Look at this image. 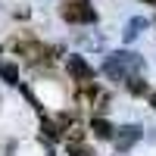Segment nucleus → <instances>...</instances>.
Here are the masks:
<instances>
[{
  "mask_svg": "<svg viewBox=\"0 0 156 156\" xmlns=\"http://www.w3.org/2000/svg\"><path fill=\"white\" fill-rule=\"evenodd\" d=\"M0 78H3L6 84H19V66H12V62H0Z\"/></svg>",
  "mask_w": 156,
  "mask_h": 156,
  "instance_id": "obj_9",
  "label": "nucleus"
},
{
  "mask_svg": "<svg viewBox=\"0 0 156 156\" xmlns=\"http://www.w3.org/2000/svg\"><path fill=\"white\" fill-rule=\"evenodd\" d=\"M12 50H16V53H19L25 62H31V66H37L41 59L50 56V50H47L41 41H34L31 34H22V37L16 34V37H12Z\"/></svg>",
  "mask_w": 156,
  "mask_h": 156,
  "instance_id": "obj_3",
  "label": "nucleus"
},
{
  "mask_svg": "<svg viewBox=\"0 0 156 156\" xmlns=\"http://www.w3.org/2000/svg\"><path fill=\"white\" fill-rule=\"evenodd\" d=\"M150 106L156 109V90H153V94H150Z\"/></svg>",
  "mask_w": 156,
  "mask_h": 156,
  "instance_id": "obj_13",
  "label": "nucleus"
},
{
  "mask_svg": "<svg viewBox=\"0 0 156 156\" xmlns=\"http://www.w3.org/2000/svg\"><path fill=\"white\" fill-rule=\"evenodd\" d=\"M137 137H140V128H137V125H125V128H119V137H115V147H119V153H125Z\"/></svg>",
  "mask_w": 156,
  "mask_h": 156,
  "instance_id": "obj_5",
  "label": "nucleus"
},
{
  "mask_svg": "<svg viewBox=\"0 0 156 156\" xmlns=\"http://www.w3.org/2000/svg\"><path fill=\"white\" fill-rule=\"evenodd\" d=\"M90 131H94L100 140H112V137H115V128H112L106 119H100V115H97L94 122H90Z\"/></svg>",
  "mask_w": 156,
  "mask_h": 156,
  "instance_id": "obj_7",
  "label": "nucleus"
},
{
  "mask_svg": "<svg viewBox=\"0 0 156 156\" xmlns=\"http://www.w3.org/2000/svg\"><path fill=\"white\" fill-rule=\"evenodd\" d=\"M128 90H131L134 97H140V94H147V81L140 75H134V78H128Z\"/></svg>",
  "mask_w": 156,
  "mask_h": 156,
  "instance_id": "obj_11",
  "label": "nucleus"
},
{
  "mask_svg": "<svg viewBox=\"0 0 156 156\" xmlns=\"http://www.w3.org/2000/svg\"><path fill=\"white\" fill-rule=\"evenodd\" d=\"M66 140H69V144H81V140H84V128L78 125V122H72L66 128Z\"/></svg>",
  "mask_w": 156,
  "mask_h": 156,
  "instance_id": "obj_10",
  "label": "nucleus"
},
{
  "mask_svg": "<svg viewBox=\"0 0 156 156\" xmlns=\"http://www.w3.org/2000/svg\"><path fill=\"white\" fill-rule=\"evenodd\" d=\"M144 28H147V19H144V16H134V19H128V22H125V31H122V37H125L128 44H131V41H134V37H137L140 31H144Z\"/></svg>",
  "mask_w": 156,
  "mask_h": 156,
  "instance_id": "obj_6",
  "label": "nucleus"
},
{
  "mask_svg": "<svg viewBox=\"0 0 156 156\" xmlns=\"http://www.w3.org/2000/svg\"><path fill=\"white\" fill-rule=\"evenodd\" d=\"M41 137H47V140H59V137H62V128L53 125V122L44 115V119H41Z\"/></svg>",
  "mask_w": 156,
  "mask_h": 156,
  "instance_id": "obj_8",
  "label": "nucleus"
},
{
  "mask_svg": "<svg viewBox=\"0 0 156 156\" xmlns=\"http://www.w3.org/2000/svg\"><path fill=\"white\" fill-rule=\"evenodd\" d=\"M147 3H153V6H156V0H147Z\"/></svg>",
  "mask_w": 156,
  "mask_h": 156,
  "instance_id": "obj_14",
  "label": "nucleus"
},
{
  "mask_svg": "<svg viewBox=\"0 0 156 156\" xmlns=\"http://www.w3.org/2000/svg\"><path fill=\"white\" fill-rule=\"evenodd\" d=\"M66 66H69V75L75 78L78 84L94 81V69H90V66H87V62H84L81 56H69V59H66Z\"/></svg>",
  "mask_w": 156,
  "mask_h": 156,
  "instance_id": "obj_4",
  "label": "nucleus"
},
{
  "mask_svg": "<svg viewBox=\"0 0 156 156\" xmlns=\"http://www.w3.org/2000/svg\"><path fill=\"white\" fill-rule=\"evenodd\" d=\"M59 16L72 25H90V22H97V9L90 6V0H62Z\"/></svg>",
  "mask_w": 156,
  "mask_h": 156,
  "instance_id": "obj_2",
  "label": "nucleus"
},
{
  "mask_svg": "<svg viewBox=\"0 0 156 156\" xmlns=\"http://www.w3.org/2000/svg\"><path fill=\"white\" fill-rule=\"evenodd\" d=\"M140 69H144V56L131 53V50H119V53H112L103 62V72H106L112 81H128V78H134Z\"/></svg>",
  "mask_w": 156,
  "mask_h": 156,
  "instance_id": "obj_1",
  "label": "nucleus"
},
{
  "mask_svg": "<svg viewBox=\"0 0 156 156\" xmlns=\"http://www.w3.org/2000/svg\"><path fill=\"white\" fill-rule=\"evenodd\" d=\"M69 156H94L84 144H69Z\"/></svg>",
  "mask_w": 156,
  "mask_h": 156,
  "instance_id": "obj_12",
  "label": "nucleus"
}]
</instances>
